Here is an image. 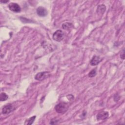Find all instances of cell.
<instances>
[{
	"instance_id": "1",
	"label": "cell",
	"mask_w": 125,
	"mask_h": 125,
	"mask_svg": "<svg viewBox=\"0 0 125 125\" xmlns=\"http://www.w3.org/2000/svg\"><path fill=\"white\" fill-rule=\"evenodd\" d=\"M69 105L65 103H61L57 104L55 107L56 111L60 114H63L65 113L68 109Z\"/></svg>"
},
{
	"instance_id": "2",
	"label": "cell",
	"mask_w": 125,
	"mask_h": 125,
	"mask_svg": "<svg viewBox=\"0 0 125 125\" xmlns=\"http://www.w3.org/2000/svg\"><path fill=\"white\" fill-rule=\"evenodd\" d=\"M64 37V34L61 30H56L53 34V39L57 42L62 41Z\"/></svg>"
},
{
	"instance_id": "3",
	"label": "cell",
	"mask_w": 125,
	"mask_h": 125,
	"mask_svg": "<svg viewBox=\"0 0 125 125\" xmlns=\"http://www.w3.org/2000/svg\"><path fill=\"white\" fill-rule=\"evenodd\" d=\"M50 76V74L47 71L41 72L38 73L35 76V79L37 81H42L45 80Z\"/></svg>"
},
{
	"instance_id": "4",
	"label": "cell",
	"mask_w": 125,
	"mask_h": 125,
	"mask_svg": "<svg viewBox=\"0 0 125 125\" xmlns=\"http://www.w3.org/2000/svg\"><path fill=\"white\" fill-rule=\"evenodd\" d=\"M8 7L11 11L14 12L19 13V12H20L21 11V7L17 3L12 2L9 3L8 5Z\"/></svg>"
},
{
	"instance_id": "5",
	"label": "cell",
	"mask_w": 125,
	"mask_h": 125,
	"mask_svg": "<svg viewBox=\"0 0 125 125\" xmlns=\"http://www.w3.org/2000/svg\"><path fill=\"white\" fill-rule=\"evenodd\" d=\"M14 108L12 104H8L4 105L2 108V113L3 114H8L12 112Z\"/></svg>"
},
{
	"instance_id": "6",
	"label": "cell",
	"mask_w": 125,
	"mask_h": 125,
	"mask_svg": "<svg viewBox=\"0 0 125 125\" xmlns=\"http://www.w3.org/2000/svg\"><path fill=\"white\" fill-rule=\"evenodd\" d=\"M109 116L108 112L107 111H102L98 113V114L96 116L97 120L98 121L100 120H104L106 119Z\"/></svg>"
},
{
	"instance_id": "7",
	"label": "cell",
	"mask_w": 125,
	"mask_h": 125,
	"mask_svg": "<svg viewBox=\"0 0 125 125\" xmlns=\"http://www.w3.org/2000/svg\"><path fill=\"white\" fill-rule=\"evenodd\" d=\"M37 14L40 16V17H45L47 15V11L43 7H39L36 10Z\"/></svg>"
},
{
	"instance_id": "8",
	"label": "cell",
	"mask_w": 125,
	"mask_h": 125,
	"mask_svg": "<svg viewBox=\"0 0 125 125\" xmlns=\"http://www.w3.org/2000/svg\"><path fill=\"white\" fill-rule=\"evenodd\" d=\"M101 60H102L99 56H94L93 57V58L91 60V61L90 62V63L92 66L97 65L100 62Z\"/></svg>"
},
{
	"instance_id": "9",
	"label": "cell",
	"mask_w": 125,
	"mask_h": 125,
	"mask_svg": "<svg viewBox=\"0 0 125 125\" xmlns=\"http://www.w3.org/2000/svg\"><path fill=\"white\" fill-rule=\"evenodd\" d=\"M106 10V6L104 4L99 5L97 8V12L98 14L103 15Z\"/></svg>"
},
{
	"instance_id": "10",
	"label": "cell",
	"mask_w": 125,
	"mask_h": 125,
	"mask_svg": "<svg viewBox=\"0 0 125 125\" xmlns=\"http://www.w3.org/2000/svg\"><path fill=\"white\" fill-rule=\"evenodd\" d=\"M62 26V28L64 30H69L73 27V25L72 23L67 22L63 23Z\"/></svg>"
},
{
	"instance_id": "11",
	"label": "cell",
	"mask_w": 125,
	"mask_h": 125,
	"mask_svg": "<svg viewBox=\"0 0 125 125\" xmlns=\"http://www.w3.org/2000/svg\"><path fill=\"white\" fill-rule=\"evenodd\" d=\"M36 116H32V117H31L26 119L25 120L24 124L26 125H32L33 123V122L35 121V120L36 119Z\"/></svg>"
},
{
	"instance_id": "12",
	"label": "cell",
	"mask_w": 125,
	"mask_h": 125,
	"mask_svg": "<svg viewBox=\"0 0 125 125\" xmlns=\"http://www.w3.org/2000/svg\"><path fill=\"white\" fill-rule=\"evenodd\" d=\"M8 98V95L4 92H2L0 94V101H6Z\"/></svg>"
},
{
	"instance_id": "13",
	"label": "cell",
	"mask_w": 125,
	"mask_h": 125,
	"mask_svg": "<svg viewBox=\"0 0 125 125\" xmlns=\"http://www.w3.org/2000/svg\"><path fill=\"white\" fill-rule=\"evenodd\" d=\"M96 69H92L89 73H88V77L90 78H92L95 77L96 75Z\"/></svg>"
},
{
	"instance_id": "14",
	"label": "cell",
	"mask_w": 125,
	"mask_h": 125,
	"mask_svg": "<svg viewBox=\"0 0 125 125\" xmlns=\"http://www.w3.org/2000/svg\"><path fill=\"white\" fill-rule=\"evenodd\" d=\"M58 122V120H57L56 119H52L50 121V122L49 124H52V125L56 124Z\"/></svg>"
},
{
	"instance_id": "15",
	"label": "cell",
	"mask_w": 125,
	"mask_h": 125,
	"mask_svg": "<svg viewBox=\"0 0 125 125\" xmlns=\"http://www.w3.org/2000/svg\"><path fill=\"white\" fill-rule=\"evenodd\" d=\"M120 57L123 60H124L125 59V50H124V49L122 50V52L121 53V54L120 55Z\"/></svg>"
},
{
	"instance_id": "16",
	"label": "cell",
	"mask_w": 125,
	"mask_h": 125,
	"mask_svg": "<svg viewBox=\"0 0 125 125\" xmlns=\"http://www.w3.org/2000/svg\"><path fill=\"white\" fill-rule=\"evenodd\" d=\"M9 1L8 0H0V2L2 3H6L8 2Z\"/></svg>"
}]
</instances>
